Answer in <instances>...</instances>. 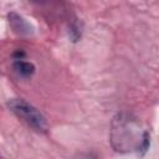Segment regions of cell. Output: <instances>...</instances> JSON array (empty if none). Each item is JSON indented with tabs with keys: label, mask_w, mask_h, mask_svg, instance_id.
Returning a JSON list of instances; mask_svg holds the SVG:
<instances>
[{
	"label": "cell",
	"mask_w": 159,
	"mask_h": 159,
	"mask_svg": "<svg viewBox=\"0 0 159 159\" xmlns=\"http://www.w3.org/2000/svg\"><path fill=\"white\" fill-rule=\"evenodd\" d=\"M138 125L133 120H128V118H120L118 120L117 128L113 129V140L118 142V148H123L129 150L133 145H138L140 140L135 134Z\"/></svg>",
	"instance_id": "obj_1"
},
{
	"label": "cell",
	"mask_w": 159,
	"mask_h": 159,
	"mask_svg": "<svg viewBox=\"0 0 159 159\" xmlns=\"http://www.w3.org/2000/svg\"><path fill=\"white\" fill-rule=\"evenodd\" d=\"M11 111L22 120H25L29 125L41 130L46 128V122L45 118L30 104H27L26 102L21 101V99H14L9 103Z\"/></svg>",
	"instance_id": "obj_2"
},
{
	"label": "cell",
	"mask_w": 159,
	"mask_h": 159,
	"mask_svg": "<svg viewBox=\"0 0 159 159\" xmlns=\"http://www.w3.org/2000/svg\"><path fill=\"white\" fill-rule=\"evenodd\" d=\"M15 68H16V71H17L20 75H22V76H30V75L34 72L32 65L29 63V62H25V61H22V60H20V58H17V60L15 61Z\"/></svg>",
	"instance_id": "obj_3"
}]
</instances>
